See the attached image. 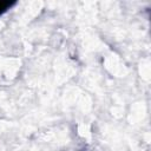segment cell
Returning a JSON list of instances; mask_svg holds the SVG:
<instances>
[{
	"mask_svg": "<svg viewBox=\"0 0 151 151\" xmlns=\"http://www.w3.org/2000/svg\"><path fill=\"white\" fill-rule=\"evenodd\" d=\"M14 2H9V1H0V14H2L8 7H11Z\"/></svg>",
	"mask_w": 151,
	"mask_h": 151,
	"instance_id": "1",
	"label": "cell"
}]
</instances>
